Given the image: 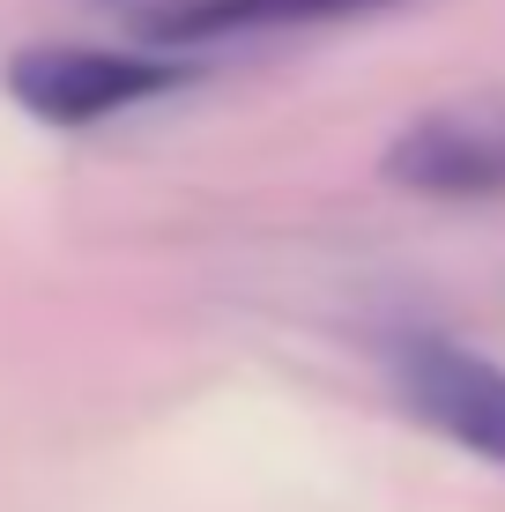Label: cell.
Here are the masks:
<instances>
[{"mask_svg": "<svg viewBox=\"0 0 505 512\" xmlns=\"http://www.w3.org/2000/svg\"><path fill=\"white\" fill-rule=\"evenodd\" d=\"M186 82H194V67L164 45H30L8 60V97L45 127H104V119L156 104Z\"/></svg>", "mask_w": 505, "mask_h": 512, "instance_id": "obj_1", "label": "cell"}, {"mask_svg": "<svg viewBox=\"0 0 505 512\" xmlns=\"http://www.w3.org/2000/svg\"><path fill=\"white\" fill-rule=\"evenodd\" d=\"M394 394L446 446L505 468V364H491L483 349L454 342V334H431V327L402 334L394 342Z\"/></svg>", "mask_w": 505, "mask_h": 512, "instance_id": "obj_3", "label": "cell"}, {"mask_svg": "<svg viewBox=\"0 0 505 512\" xmlns=\"http://www.w3.org/2000/svg\"><path fill=\"white\" fill-rule=\"evenodd\" d=\"M409 8V0H164L142 15V38L179 52V45H231V38H275V30H327V23H364V15Z\"/></svg>", "mask_w": 505, "mask_h": 512, "instance_id": "obj_4", "label": "cell"}, {"mask_svg": "<svg viewBox=\"0 0 505 512\" xmlns=\"http://www.w3.org/2000/svg\"><path fill=\"white\" fill-rule=\"evenodd\" d=\"M379 171L416 201H505V90L446 97L416 112L387 141Z\"/></svg>", "mask_w": 505, "mask_h": 512, "instance_id": "obj_2", "label": "cell"}]
</instances>
